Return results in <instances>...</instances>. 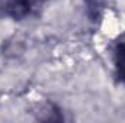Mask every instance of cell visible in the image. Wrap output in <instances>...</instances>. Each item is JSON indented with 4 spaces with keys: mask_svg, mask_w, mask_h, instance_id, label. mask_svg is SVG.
<instances>
[{
    "mask_svg": "<svg viewBox=\"0 0 125 123\" xmlns=\"http://www.w3.org/2000/svg\"><path fill=\"white\" fill-rule=\"evenodd\" d=\"M1 10L6 16L22 20L26 19L35 7V0H1Z\"/></svg>",
    "mask_w": 125,
    "mask_h": 123,
    "instance_id": "6da1fadb",
    "label": "cell"
},
{
    "mask_svg": "<svg viewBox=\"0 0 125 123\" xmlns=\"http://www.w3.org/2000/svg\"><path fill=\"white\" fill-rule=\"evenodd\" d=\"M114 65L118 81L125 86V39L116 42L114 48Z\"/></svg>",
    "mask_w": 125,
    "mask_h": 123,
    "instance_id": "7a4b0ae2",
    "label": "cell"
},
{
    "mask_svg": "<svg viewBox=\"0 0 125 123\" xmlns=\"http://www.w3.org/2000/svg\"><path fill=\"white\" fill-rule=\"evenodd\" d=\"M84 3V9H86V15L92 22H97L105 10L106 6V0H83Z\"/></svg>",
    "mask_w": 125,
    "mask_h": 123,
    "instance_id": "3957f363",
    "label": "cell"
},
{
    "mask_svg": "<svg viewBox=\"0 0 125 123\" xmlns=\"http://www.w3.org/2000/svg\"><path fill=\"white\" fill-rule=\"evenodd\" d=\"M41 1H48V0H41Z\"/></svg>",
    "mask_w": 125,
    "mask_h": 123,
    "instance_id": "277c9868",
    "label": "cell"
},
{
    "mask_svg": "<svg viewBox=\"0 0 125 123\" xmlns=\"http://www.w3.org/2000/svg\"><path fill=\"white\" fill-rule=\"evenodd\" d=\"M0 1H1V0H0Z\"/></svg>",
    "mask_w": 125,
    "mask_h": 123,
    "instance_id": "5b68a950",
    "label": "cell"
}]
</instances>
